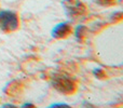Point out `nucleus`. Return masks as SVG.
<instances>
[{"instance_id":"nucleus-1","label":"nucleus","mask_w":123,"mask_h":108,"mask_svg":"<svg viewBox=\"0 0 123 108\" xmlns=\"http://www.w3.org/2000/svg\"><path fill=\"white\" fill-rule=\"evenodd\" d=\"M19 22L17 14L10 10L0 11V30L3 32H12L18 28Z\"/></svg>"},{"instance_id":"nucleus-2","label":"nucleus","mask_w":123,"mask_h":108,"mask_svg":"<svg viewBox=\"0 0 123 108\" xmlns=\"http://www.w3.org/2000/svg\"><path fill=\"white\" fill-rule=\"evenodd\" d=\"M63 6L69 19H80L86 14V6L80 0H64Z\"/></svg>"},{"instance_id":"nucleus-3","label":"nucleus","mask_w":123,"mask_h":108,"mask_svg":"<svg viewBox=\"0 0 123 108\" xmlns=\"http://www.w3.org/2000/svg\"><path fill=\"white\" fill-rule=\"evenodd\" d=\"M52 85L54 89L57 90L60 93L65 95L74 94L77 90V84L74 80L63 75H56L52 79Z\"/></svg>"},{"instance_id":"nucleus-4","label":"nucleus","mask_w":123,"mask_h":108,"mask_svg":"<svg viewBox=\"0 0 123 108\" xmlns=\"http://www.w3.org/2000/svg\"><path fill=\"white\" fill-rule=\"evenodd\" d=\"M72 32V27L70 24L66 23H60L53 28L52 30V37L55 39H65L68 36H70Z\"/></svg>"},{"instance_id":"nucleus-5","label":"nucleus","mask_w":123,"mask_h":108,"mask_svg":"<svg viewBox=\"0 0 123 108\" xmlns=\"http://www.w3.org/2000/svg\"><path fill=\"white\" fill-rule=\"evenodd\" d=\"M94 1L103 6H111L116 3V0H94Z\"/></svg>"}]
</instances>
